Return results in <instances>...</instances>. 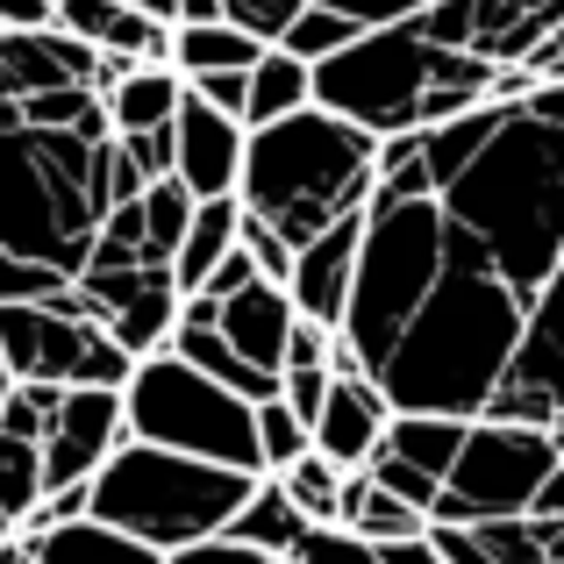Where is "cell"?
Here are the masks:
<instances>
[{
	"label": "cell",
	"mask_w": 564,
	"mask_h": 564,
	"mask_svg": "<svg viewBox=\"0 0 564 564\" xmlns=\"http://www.w3.org/2000/svg\"><path fill=\"white\" fill-rule=\"evenodd\" d=\"M536 536H543V564H564V514H536Z\"/></svg>",
	"instance_id": "816d5d0a"
},
{
	"label": "cell",
	"mask_w": 564,
	"mask_h": 564,
	"mask_svg": "<svg viewBox=\"0 0 564 564\" xmlns=\"http://www.w3.org/2000/svg\"><path fill=\"white\" fill-rule=\"evenodd\" d=\"M115 22H122V0H57L51 8V29H65V36L86 43V51H108Z\"/></svg>",
	"instance_id": "d6a6232c"
},
{
	"label": "cell",
	"mask_w": 564,
	"mask_h": 564,
	"mask_svg": "<svg viewBox=\"0 0 564 564\" xmlns=\"http://www.w3.org/2000/svg\"><path fill=\"white\" fill-rule=\"evenodd\" d=\"M51 8H57V0H51Z\"/></svg>",
	"instance_id": "680465c9"
},
{
	"label": "cell",
	"mask_w": 564,
	"mask_h": 564,
	"mask_svg": "<svg viewBox=\"0 0 564 564\" xmlns=\"http://www.w3.org/2000/svg\"><path fill=\"white\" fill-rule=\"evenodd\" d=\"M522 315L529 301L508 279L486 272V258L451 229V258L443 279L414 322L400 329V344L386 350L372 386L386 393L393 414H443V422H479L486 400L500 393L514 350H522Z\"/></svg>",
	"instance_id": "7a4b0ae2"
},
{
	"label": "cell",
	"mask_w": 564,
	"mask_h": 564,
	"mask_svg": "<svg viewBox=\"0 0 564 564\" xmlns=\"http://www.w3.org/2000/svg\"><path fill=\"white\" fill-rule=\"evenodd\" d=\"M22 564H158L143 543L115 536L100 522H65V529H36V536H14Z\"/></svg>",
	"instance_id": "d6986e66"
},
{
	"label": "cell",
	"mask_w": 564,
	"mask_h": 564,
	"mask_svg": "<svg viewBox=\"0 0 564 564\" xmlns=\"http://www.w3.org/2000/svg\"><path fill=\"white\" fill-rule=\"evenodd\" d=\"M180 94H186L180 72H165V65H129L122 86L108 94V137H151V129H172Z\"/></svg>",
	"instance_id": "ac0fdd59"
},
{
	"label": "cell",
	"mask_w": 564,
	"mask_h": 564,
	"mask_svg": "<svg viewBox=\"0 0 564 564\" xmlns=\"http://www.w3.org/2000/svg\"><path fill=\"white\" fill-rule=\"evenodd\" d=\"M436 207L486 258V272L529 301L564 258V129L508 108L465 180L436 193Z\"/></svg>",
	"instance_id": "3957f363"
},
{
	"label": "cell",
	"mask_w": 564,
	"mask_h": 564,
	"mask_svg": "<svg viewBox=\"0 0 564 564\" xmlns=\"http://www.w3.org/2000/svg\"><path fill=\"white\" fill-rule=\"evenodd\" d=\"M279 400H286V408L301 414L307 429H315L322 400H329V372H279Z\"/></svg>",
	"instance_id": "ee69618b"
},
{
	"label": "cell",
	"mask_w": 564,
	"mask_h": 564,
	"mask_svg": "<svg viewBox=\"0 0 564 564\" xmlns=\"http://www.w3.org/2000/svg\"><path fill=\"white\" fill-rule=\"evenodd\" d=\"M250 429H258V471H264V479H279L286 465H301V457H307V422L279 393L250 408Z\"/></svg>",
	"instance_id": "4316f807"
},
{
	"label": "cell",
	"mask_w": 564,
	"mask_h": 564,
	"mask_svg": "<svg viewBox=\"0 0 564 564\" xmlns=\"http://www.w3.org/2000/svg\"><path fill=\"white\" fill-rule=\"evenodd\" d=\"M344 43H358V22H350V14H336V8H315V0H307V8L286 22V36H279L272 51L301 57V65H322V57H336Z\"/></svg>",
	"instance_id": "83f0119b"
},
{
	"label": "cell",
	"mask_w": 564,
	"mask_h": 564,
	"mask_svg": "<svg viewBox=\"0 0 564 564\" xmlns=\"http://www.w3.org/2000/svg\"><path fill=\"white\" fill-rule=\"evenodd\" d=\"M336 350H344V336H336V329H322V322H293L279 372H336Z\"/></svg>",
	"instance_id": "d590c367"
},
{
	"label": "cell",
	"mask_w": 564,
	"mask_h": 564,
	"mask_svg": "<svg viewBox=\"0 0 564 564\" xmlns=\"http://www.w3.org/2000/svg\"><path fill=\"white\" fill-rule=\"evenodd\" d=\"M72 293H79L86 315H94L137 365L158 358V350L172 344V329H180V301H186V293L172 286V272H158V264H129V272H79V279H72Z\"/></svg>",
	"instance_id": "8fae6325"
},
{
	"label": "cell",
	"mask_w": 564,
	"mask_h": 564,
	"mask_svg": "<svg viewBox=\"0 0 564 564\" xmlns=\"http://www.w3.org/2000/svg\"><path fill=\"white\" fill-rule=\"evenodd\" d=\"M301 8H307V0H221V22L243 29V36H258L264 51H272V43L286 36V22H293Z\"/></svg>",
	"instance_id": "836d02e7"
},
{
	"label": "cell",
	"mask_w": 564,
	"mask_h": 564,
	"mask_svg": "<svg viewBox=\"0 0 564 564\" xmlns=\"http://www.w3.org/2000/svg\"><path fill=\"white\" fill-rule=\"evenodd\" d=\"M264 57L258 36L229 22H200V29H172V72L180 79H207V72H250Z\"/></svg>",
	"instance_id": "d4e9b609"
},
{
	"label": "cell",
	"mask_w": 564,
	"mask_h": 564,
	"mask_svg": "<svg viewBox=\"0 0 564 564\" xmlns=\"http://www.w3.org/2000/svg\"><path fill=\"white\" fill-rule=\"evenodd\" d=\"M365 479H372L379 494H393L400 508H414V514H429V508H436V494H443L436 479H422L414 465H400V457H386V451L372 457V465H365Z\"/></svg>",
	"instance_id": "e575fe53"
},
{
	"label": "cell",
	"mask_w": 564,
	"mask_h": 564,
	"mask_svg": "<svg viewBox=\"0 0 564 564\" xmlns=\"http://www.w3.org/2000/svg\"><path fill=\"white\" fill-rule=\"evenodd\" d=\"M8 386H14V379H8V365H0V400H8Z\"/></svg>",
	"instance_id": "11a10c76"
},
{
	"label": "cell",
	"mask_w": 564,
	"mask_h": 564,
	"mask_svg": "<svg viewBox=\"0 0 564 564\" xmlns=\"http://www.w3.org/2000/svg\"><path fill=\"white\" fill-rule=\"evenodd\" d=\"M36 500H43V451L0 436V508H8V522L22 529L29 514H36Z\"/></svg>",
	"instance_id": "f546056e"
},
{
	"label": "cell",
	"mask_w": 564,
	"mask_h": 564,
	"mask_svg": "<svg viewBox=\"0 0 564 564\" xmlns=\"http://www.w3.org/2000/svg\"><path fill=\"white\" fill-rule=\"evenodd\" d=\"M165 564H279V557L250 551V543H236L229 529H221V536H207V543H186V551H180V557H165Z\"/></svg>",
	"instance_id": "7bdbcfd3"
},
{
	"label": "cell",
	"mask_w": 564,
	"mask_h": 564,
	"mask_svg": "<svg viewBox=\"0 0 564 564\" xmlns=\"http://www.w3.org/2000/svg\"><path fill=\"white\" fill-rule=\"evenodd\" d=\"M108 108L86 86L0 100V250L72 279L108 215Z\"/></svg>",
	"instance_id": "6da1fadb"
},
{
	"label": "cell",
	"mask_w": 564,
	"mask_h": 564,
	"mask_svg": "<svg viewBox=\"0 0 564 564\" xmlns=\"http://www.w3.org/2000/svg\"><path fill=\"white\" fill-rule=\"evenodd\" d=\"M14 536H22V529H14V522H8V508H0V543H14Z\"/></svg>",
	"instance_id": "db71d44e"
},
{
	"label": "cell",
	"mask_w": 564,
	"mask_h": 564,
	"mask_svg": "<svg viewBox=\"0 0 564 564\" xmlns=\"http://www.w3.org/2000/svg\"><path fill=\"white\" fill-rule=\"evenodd\" d=\"M500 386L536 393V400H551V408L564 414V258H557V272L529 293L522 350H514V365H508V379H500Z\"/></svg>",
	"instance_id": "2e32d148"
},
{
	"label": "cell",
	"mask_w": 564,
	"mask_h": 564,
	"mask_svg": "<svg viewBox=\"0 0 564 564\" xmlns=\"http://www.w3.org/2000/svg\"><path fill=\"white\" fill-rule=\"evenodd\" d=\"M243 286H258V264H250V258H243V243H236V250H229V258H221V264H215V272H207V279H200V293H207V301H229V293H243Z\"/></svg>",
	"instance_id": "f6af8a7d"
},
{
	"label": "cell",
	"mask_w": 564,
	"mask_h": 564,
	"mask_svg": "<svg viewBox=\"0 0 564 564\" xmlns=\"http://www.w3.org/2000/svg\"><path fill=\"white\" fill-rule=\"evenodd\" d=\"M564 22V0H436V8L414 14L429 43L443 51H465L479 65H529V57L551 43V29Z\"/></svg>",
	"instance_id": "30bf717a"
},
{
	"label": "cell",
	"mask_w": 564,
	"mask_h": 564,
	"mask_svg": "<svg viewBox=\"0 0 564 564\" xmlns=\"http://www.w3.org/2000/svg\"><path fill=\"white\" fill-rule=\"evenodd\" d=\"M236 221H243L236 193H229V200H193V221H186L180 250H172V286H180V293H200V279L236 250Z\"/></svg>",
	"instance_id": "ffe728a7"
},
{
	"label": "cell",
	"mask_w": 564,
	"mask_h": 564,
	"mask_svg": "<svg viewBox=\"0 0 564 564\" xmlns=\"http://www.w3.org/2000/svg\"><path fill=\"white\" fill-rule=\"evenodd\" d=\"M315 108V72L301 65V57L286 51H264L258 65H250V94H243V129H272L286 122V115Z\"/></svg>",
	"instance_id": "44dd1931"
},
{
	"label": "cell",
	"mask_w": 564,
	"mask_h": 564,
	"mask_svg": "<svg viewBox=\"0 0 564 564\" xmlns=\"http://www.w3.org/2000/svg\"><path fill=\"white\" fill-rule=\"evenodd\" d=\"M122 422L129 443H151V451H180L221 471H258V429H250V400L221 393L215 379H200L193 365H180L172 350L143 358L122 386Z\"/></svg>",
	"instance_id": "ba28073f"
},
{
	"label": "cell",
	"mask_w": 564,
	"mask_h": 564,
	"mask_svg": "<svg viewBox=\"0 0 564 564\" xmlns=\"http://www.w3.org/2000/svg\"><path fill=\"white\" fill-rule=\"evenodd\" d=\"M193 100H207L215 115H236L243 122V94H250V72H207V79H186Z\"/></svg>",
	"instance_id": "60d3db41"
},
{
	"label": "cell",
	"mask_w": 564,
	"mask_h": 564,
	"mask_svg": "<svg viewBox=\"0 0 564 564\" xmlns=\"http://www.w3.org/2000/svg\"><path fill=\"white\" fill-rule=\"evenodd\" d=\"M229 536H236V543H250V551H264V557H279V564H286L293 551H301L307 522H301V508L286 500V486H279V479H258V486H250V500L236 508Z\"/></svg>",
	"instance_id": "603a6c76"
},
{
	"label": "cell",
	"mask_w": 564,
	"mask_h": 564,
	"mask_svg": "<svg viewBox=\"0 0 564 564\" xmlns=\"http://www.w3.org/2000/svg\"><path fill=\"white\" fill-rule=\"evenodd\" d=\"M529 514H564V443H557V465H551V479H543V494H536Z\"/></svg>",
	"instance_id": "f907efd6"
},
{
	"label": "cell",
	"mask_w": 564,
	"mask_h": 564,
	"mask_svg": "<svg viewBox=\"0 0 564 564\" xmlns=\"http://www.w3.org/2000/svg\"><path fill=\"white\" fill-rule=\"evenodd\" d=\"M551 429H514V422H471L465 451H457L451 479H443L429 522L443 529H471V522H508V514H529L557 465Z\"/></svg>",
	"instance_id": "9c48e42d"
},
{
	"label": "cell",
	"mask_w": 564,
	"mask_h": 564,
	"mask_svg": "<svg viewBox=\"0 0 564 564\" xmlns=\"http://www.w3.org/2000/svg\"><path fill=\"white\" fill-rule=\"evenodd\" d=\"M65 522H86V486H51V494L36 500V514L22 522V536H36V529H65Z\"/></svg>",
	"instance_id": "b9f144b4"
},
{
	"label": "cell",
	"mask_w": 564,
	"mask_h": 564,
	"mask_svg": "<svg viewBox=\"0 0 564 564\" xmlns=\"http://www.w3.org/2000/svg\"><path fill=\"white\" fill-rule=\"evenodd\" d=\"M315 8L350 14L358 29H386V22H414V14H422V8H436V0H315Z\"/></svg>",
	"instance_id": "ab89813d"
},
{
	"label": "cell",
	"mask_w": 564,
	"mask_h": 564,
	"mask_svg": "<svg viewBox=\"0 0 564 564\" xmlns=\"http://www.w3.org/2000/svg\"><path fill=\"white\" fill-rule=\"evenodd\" d=\"M286 564H379V551H365L358 536H344V529H307L301 551Z\"/></svg>",
	"instance_id": "74e56055"
},
{
	"label": "cell",
	"mask_w": 564,
	"mask_h": 564,
	"mask_svg": "<svg viewBox=\"0 0 564 564\" xmlns=\"http://www.w3.org/2000/svg\"><path fill=\"white\" fill-rule=\"evenodd\" d=\"M465 429H471V422H443V414H393L379 451L443 486V479H451V465H457V451H465Z\"/></svg>",
	"instance_id": "7402d4cb"
},
{
	"label": "cell",
	"mask_w": 564,
	"mask_h": 564,
	"mask_svg": "<svg viewBox=\"0 0 564 564\" xmlns=\"http://www.w3.org/2000/svg\"><path fill=\"white\" fill-rule=\"evenodd\" d=\"M307 72H315V108L344 115L372 143L457 122V115L486 108V94H494V65L429 43L414 22L358 29V43H344L336 57H322Z\"/></svg>",
	"instance_id": "277c9868"
},
{
	"label": "cell",
	"mask_w": 564,
	"mask_h": 564,
	"mask_svg": "<svg viewBox=\"0 0 564 564\" xmlns=\"http://www.w3.org/2000/svg\"><path fill=\"white\" fill-rule=\"evenodd\" d=\"M429 551H436L443 564H486V551H479V536H471V529H443V522H429Z\"/></svg>",
	"instance_id": "bcb514c9"
},
{
	"label": "cell",
	"mask_w": 564,
	"mask_h": 564,
	"mask_svg": "<svg viewBox=\"0 0 564 564\" xmlns=\"http://www.w3.org/2000/svg\"><path fill=\"white\" fill-rule=\"evenodd\" d=\"M129 443L122 422V393H94V386H72L57 400L51 429H43V494L51 486H86L115 451Z\"/></svg>",
	"instance_id": "7c38bea8"
},
{
	"label": "cell",
	"mask_w": 564,
	"mask_h": 564,
	"mask_svg": "<svg viewBox=\"0 0 564 564\" xmlns=\"http://www.w3.org/2000/svg\"><path fill=\"white\" fill-rule=\"evenodd\" d=\"M358 236L365 215L322 229L315 243L293 250V272H286V301L301 322H322V329H344V307H350V279H358Z\"/></svg>",
	"instance_id": "5bb4252c"
},
{
	"label": "cell",
	"mask_w": 564,
	"mask_h": 564,
	"mask_svg": "<svg viewBox=\"0 0 564 564\" xmlns=\"http://www.w3.org/2000/svg\"><path fill=\"white\" fill-rule=\"evenodd\" d=\"M372 158H379V143L365 129H350L344 115L301 108L272 129H250L243 172H236V207L250 221H264L286 250H301L322 229L365 215Z\"/></svg>",
	"instance_id": "5b68a950"
},
{
	"label": "cell",
	"mask_w": 564,
	"mask_h": 564,
	"mask_svg": "<svg viewBox=\"0 0 564 564\" xmlns=\"http://www.w3.org/2000/svg\"><path fill=\"white\" fill-rule=\"evenodd\" d=\"M379 564H443V557L429 551V536H414V543H393V551H379Z\"/></svg>",
	"instance_id": "f5cc1de1"
},
{
	"label": "cell",
	"mask_w": 564,
	"mask_h": 564,
	"mask_svg": "<svg viewBox=\"0 0 564 564\" xmlns=\"http://www.w3.org/2000/svg\"><path fill=\"white\" fill-rule=\"evenodd\" d=\"M57 400H65V386L14 379V386H8V400H0V436H14V443H36V451H43V429H51Z\"/></svg>",
	"instance_id": "4dcf8cb0"
},
{
	"label": "cell",
	"mask_w": 564,
	"mask_h": 564,
	"mask_svg": "<svg viewBox=\"0 0 564 564\" xmlns=\"http://www.w3.org/2000/svg\"><path fill=\"white\" fill-rule=\"evenodd\" d=\"M0 551H8V543H0Z\"/></svg>",
	"instance_id": "6f0895ef"
},
{
	"label": "cell",
	"mask_w": 564,
	"mask_h": 564,
	"mask_svg": "<svg viewBox=\"0 0 564 564\" xmlns=\"http://www.w3.org/2000/svg\"><path fill=\"white\" fill-rule=\"evenodd\" d=\"M279 486H286V500L301 508V522H307V529H336V486H344V471H336L329 457L307 451L301 465L279 471Z\"/></svg>",
	"instance_id": "f1b7e54d"
},
{
	"label": "cell",
	"mask_w": 564,
	"mask_h": 564,
	"mask_svg": "<svg viewBox=\"0 0 564 564\" xmlns=\"http://www.w3.org/2000/svg\"><path fill=\"white\" fill-rule=\"evenodd\" d=\"M236 243H243V258L250 264H258V279H264V286H286V272H293V250L286 243H279V236L272 229H264V221H236Z\"/></svg>",
	"instance_id": "8d00e7d4"
},
{
	"label": "cell",
	"mask_w": 564,
	"mask_h": 564,
	"mask_svg": "<svg viewBox=\"0 0 564 564\" xmlns=\"http://www.w3.org/2000/svg\"><path fill=\"white\" fill-rule=\"evenodd\" d=\"M522 72H529V79H551V86H564V22L551 29V43H543V51L529 57Z\"/></svg>",
	"instance_id": "7dc6e473"
},
{
	"label": "cell",
	"mask_w": 564,
	"mask_h": 564,
	"mask_svg": "<svg viewBox=\"0 0 564 564\" xmlns=\"http://www.w3.org/2000/svg\"><path fill=\"white\" fill-rule=\"evenodd\" d=\"M243 143H250V129L236 115H215L207 100L180 94V115H172V180L193 200H229L236 172H243Z\"/></svg>",
	"instance_id": "4fadbf2b"
},
{
	"label": "cell",
	"mask_w": 564,
	"mask_h": 564,
	"mask_svg": "<svg viewBox=\"0 0 564 564\" xmlns=\"http://www.w3.org/2000/svg\"><path fill=\"white\" fill-rule=\"evenodd\" d=\"M486 564H543V536H536V514H508V522H471Z\"/></svg>",
	"instance_id": "1f68e13d"
},
{
	"label": "cell",
	"mask_w": 564,
	"mask_h": 564,
	"mask_svg": "<svg viewBox=\"0 0 564 564\" xmlns=\"http://www.w3.org/2000/svg\"><path fill=\"white\" fill-rule=\"evenodd\" d=\"M57 286H65L57 272H43V264H22V258H8V250H0V307H14V301H51Z\"/></svg>",
	"instance_id": "f35d334b"
},
{
	"label": "cell",
	"mask_w": 564,
	"mask_h": 564,
	"mask_svg": "<svg viewBox=\"0 0 564 564\" xmlns=\"http://www.w3.org/2000/svg\"><path fill=\"white\" fill-rule=\"evenodd\" d=\"M200 22H221V0H172V29H200Z\"/></svg>",
	"instance_id": "681fc988"
},
{
	"label": "cell",
	"mask_w": 564,
	"mask_h": 564,
	"mask_svg": "<svg viewBox=\"0 0 564 564\" xmlns=\"http://www.w3.org/2000/svg\"><path fill=\"white\" fill-rule=\"evenodd\" d=\"M443 258H451V221L436 200H365V236H358V279L344 307V344L358 350L365 379L386 365L414 307L436 293Z\"/></svg>",
	"instance_id": "52a82bcc"
},
{
	"label": "cell",
	"mask_w": 564,
	"mask_h": 564,
	"mask_svg": "<svg viewBox=\"0 0 564 564\" xmlns=\"http://www.w3.org/2000/svg\"><path fill=\"white\" fill-rule=\"evenodd\" d=\"M293 301H286V286H243V293H229V301H215V336L236 350V358L250 365V372H264V379H279V358H286V336H293Z\"/></svg>",
	"instance_id": "e0dca14e"
},
{
	"label": "cell",
	"mask_w": 564,
	"mask_h": 564,
	"mask_svg": "<svg viewBox=\"0 0 564 564\" xmlns=\"http://www.w3.org/2000/svg\"><path fill=\"white\" fill-rule=\"evenodd\" d=\"M0 29H51V0H0Z\"/></svg>",
	"instance_id": "c3c4849f"
},
{
	"label": "cell",
	"mask_w": 564,
	"mask_h": 564,
	"mask_svg": "<svg viewBox=\"0 0 564 564\" xmlns=\"http://www.w3.org/2000/svg\"><path fill=\"white\" fill-rule=\"evenodd\" d=\"M0 564H22V557H14V543H8V551H0Z\"/></svg>",
	"instance_id": "9f6ffc18"
},
{
	"label": "cell",
	"mask_w": 564,
	"mask_h": 564,
	"mask_svg": "<svg viewBox=\"0 0 564 564\" xmlns=\"http://www.w3.org/2000/svg\"><path fill=\"white\" fill-rule=\"evenodd\" d=\"M386 422H393V408H386L372 379H329V400H322L315 429H307V451L329 457L336 471H365L386 443Z\"/></svg>",
	"instance_id": "9a60e30c"
},
{
	"label": "cell",
	"mask_w": 564,
	"mask_h": 564,
	"mask_svg": "<svg viewBox=\"0 0 564 564\" xmlns=\"http://www.w3.org/2000/svg\"><path fill=\"white\" fill-rule=\"evenodd\" d=\"M250 471H221L180 451H151V443H122L108 465L86 479V522L115 529V536L143 543L158 564L180 557L186 543H207L236 522L250 500Z\"/></svg>",
	"instance_id": "8992f818"
},
{
	"label": "cell",
	"mask_w": 564,
	"mask_h": 564,
	"mask_svg": "<svg viewBox=\"0 0 564 564\" xmlns=\"http://www.w3.org/2000/svg\"><path fill=\"white\" fill-rule=\"evenodd\" d=\"M137 221H143V264H158V272H172V250H180L186 221H193V193L180 180H158L143 186L137 200Z\"/></svg>",
	"instance_id": "484cf974"
},
{
	"label": "cell",
	"mask_w": 564,
	"mask_h": 564,
	"mask_svg": "<svg viewBox=\"0 0 564 564\" xmlns=\"http://www.w3.org/2000/svg\"><path fill=\"white\" fill-rule=\"evenodd\" d=\"M500 115L508 108H471V115H457V122H436V129H414L422 137V172H429V193H443L451 180H465V165L486 151V137L500 129Z\"/></svg>",
	"instance_id": "cb8c5ba5"
}]
</instances>
